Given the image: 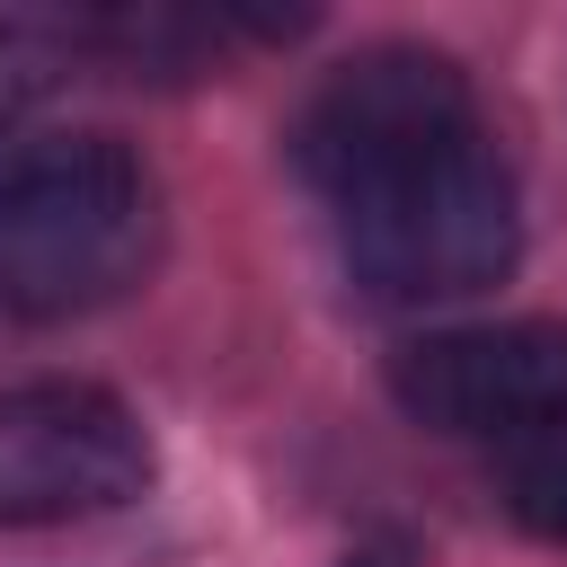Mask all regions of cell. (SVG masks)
<instances>
[{
    "instance_id": "cell-4",
    "label": "cell",
    "mask_w": 567,
    "mask_h": 567,
    "mask_svg": "<svg viewBox=\"0 0 567 567\" xmlns=\"http://www.w3.org/2000/svg\"><path fill=\"white\" fill-rule=\"evenodd\" d=\"M151 487V434L97 381H9L0 390V532L89 523Z\"/></svg>"
},
{
    "instance_id": "cell-5",
    "label": "cell",
    "mask_w": 567,
    "mask_h": 567,
    "mask_svg": "<svg viewBox=\"0 0 567 567\" xmlns=\"http://www.w3.org/2000/svg\"><path fill=\"white\" fill-rule=\"evenodd\" d=\"M390 399L434 434H540L567 416V319L434 328L390 354Z\"/></svg>"
},
{
    "instance_id": "cell-2",
    "label": "cell",
    "mask_w": 567,
    "mask_h": 567,
    "mask_svg": "<svg viewBox=\"0 0 567 567\" xmlns=\"http://www.w3.org/2000/svg\"><path fill=\"white\" fill-rule=\"evenodd\" d=\"M337 230H346L354 284H372L381 301H452V292H478L523 248L514 177H505V159H496L487 133H461V142L408 159L399 177L346 195L337 204Z\"/></svg>"
},
{
    "instance_id": "cell-3",
    "label": "cell",
    "mask_w": 567,
    "mask_h": 567,
    "mask_svg": "<svg viewBox=\"0 0 567 567\" xmlns=\"http://www.w3.org/2000/svg\"><path fill=\"white\" fill-rule=\"evenodd\" d=\"M461 133H478L470 80L425 44H372L310 89V106L292 124V159L328 204H346V195L399 177L408 159H425Z\"/></svg>"
},
{
    "instance_id": "cell-7",
    "label": "cell",
    "mask_w": 567,
    "mask_h": 567,
    "mask_svg": "<svg viewBox=\"0 0 567 567\" xmlns=\"http://www.w3.org/2000/svg\"><path fill=\"white\" fill-rule=\"evenodd\" d=\"M80 35H53V27H27V18H0V133H9V115L35 97V89H53L62 80V53H71Z\"/></svg>"
},
{
    "instance_id": "cell-1",
    "label": "cell",
    "mask_w": 567,
    "mask_h": 567,
    "mask_svg": "<svg viewBox=\"0 0 567 567\" xmlns=\"http://www.w3.org/2000/svg\"><path fill=\"white\" fill-rule=\"evenodd\" d=\"M159 230V186L115 133H0V310L71 319L115 301Z\"/></svg>"
},
{
    "instance_id": "cell-6",
    "label": "cell",
    "mask_w": 567,
    "mask_h": 567,
    "mask_svg": "<svg viewBox=\"0 0 567 567\" xmlns=\"http://www.w3.org/2000/svg\"><path fill=\"white\" fill-rule=\"evenodd\" d=\"M505 505H514V523H523L532 540H558V549H567V416H549L540 434L514 443V461H505Z\"/></svg>"
}]
</instances>
